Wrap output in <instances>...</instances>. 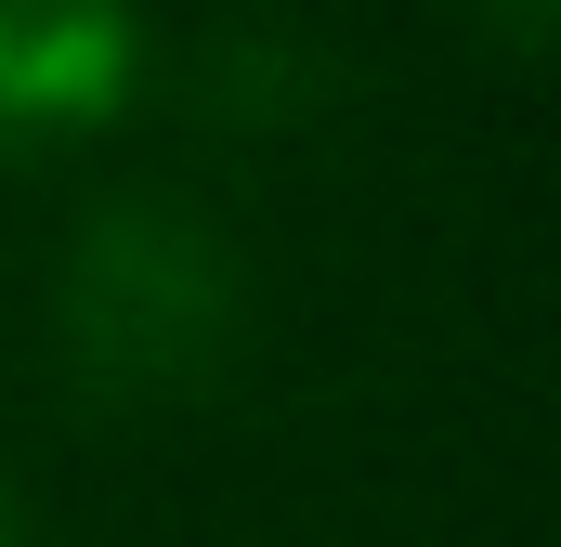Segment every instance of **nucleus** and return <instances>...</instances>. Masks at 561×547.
<instances>
[{
    "label": "nucleus",
    "mask_w": 561,
    "mask_h": 547,
    "mask_svg": "<svg viewBox=\"0 0 561 547\" xmlns=\"http://www.w3.org/2000/svg\"><path fill=\"white\" fill-rule=\"evenodd\" d=\"M249 339V248L222 235V209L118 183L66 222L53 248V352L92 405H196L222 392Z\"/></svg>",
    "instance_id": "obj_1"
},
{
    "label": "nucleus",
    "mask_w": 561,
    "mask_h": 547,
    "mask_svg": "<svg viewBox=\"0 0 561 547\" xmlns=\"http://www.w3.org/2000/svg\"><path fill=\"white\" fill-rule=\"evenodd\" d=\"M144 92V0H0V156H66Z\"/></svg>",
    "instance_id": "obj_2"
},
{
    "label": "nucleus",
    "mask_w": 561,
    "mask_h": 547,
    "mask_svg": "<svg viewBox=\"0 0 561 547\" xmlns=\"http://www.w3.org/2000/svg\"><path fill=\"white\" fill-rule=\"evenodd\" d=\"M496 39H561V0H470Z\"/></svg>",
    "instance_id": "obj_3"
},
{
    "label": "nucleus",
    "mask_w": 561,
    "mask_h": 547,
    "mask_svg": "<svg viewBox=\"0 0 561 547\" xmlns=\"http://www.w3.org/2000/svg\"><path fill=\"white\" fill-rule=\"evenodd\" d=\"M0 547H39V522H26V496H13V469H0Z\"/></svg>",
    "instance_id": "obj_4"
}]
</instances>
